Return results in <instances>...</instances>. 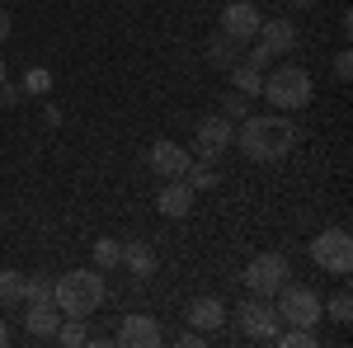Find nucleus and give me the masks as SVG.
Returning <instances> with one entry per match:
<instances>
[{"instance_id":"nucleus-22","label":"nucleus","mask_w":353,"mask_h":348,"mask_svg":"<svg viewBox=\"0 0 353 348\" xmlns=\"http://www.w3.org/2000/svg\"><path fill=\"white\" fill-rule=\"evenodd\" d=\"M118 264H123V240L99 236V240H94V268H104V273H109V268H118Z\"/></svg>"},{"instance_id":"nucleus-7","label":"nucleus","mask_w":353,"mask_h":348,"mask_svg":"<svg viewBox=\"0 0 353 348\" xmlns=\"http://www.w3.org/2000/svg\"><path fill=\"white\" fill-rule=\"evenodd\" d=\"M236 320H241V334L254 339V344H273V334H278V325H283L269 296H245L241 306H236Z\"/></svg>"},{"instance_id":"nucleus-25","label":"nucleus","mask_w":353,"mask_h":348,"mask_svg":"<svg viewBox=\"0 0 353 348\" xmlns=\"http://www.w3.org/2000/svg\"><path fill=\"white\" fill-rule=\"evenodd\" d=\"M325 316L334 325H349L353 320V296L349 292H334V296H330V306H325Z\"/></svg>"},{"instance_id":"nucleus-2","label":"nucleus","mask_w":353,"mask_h":348,"mask_svg":"<svg viewBox=\"0 0 353 348\" xmlns=\"http://www.w3.org/2000/svg\"><path fill=\"white\" fill-rule=\"evenodd\" d=\"M104 268H71V273H61L52 278V301L61 306V316H81L90 320L99 306H104Z\"/></svg>"},{"instance_id":"nucleus-23","label":"nucleus","mask_w":353,"mask_h":348,"mask_svg":"<svg viewBox=\"0 0 353 348\" xmlns=\"http://www.w3.org/2000/svg\"><path fill=\"white\" fill-rule=\"evenodd\" d=\"M52 339H61V344H71V348H76V344H90V329H85L81 316H66V320L57 325V334H52Z\"/></svg>"},{"instance_id":"nucleus-21","label":"nucleus","mask_w":353,"mask_h":348,"mask_svg":"<svg viewBox=\"0 0 353 348\" xmlns=\"http://www.w3.org/2000/svg\"><path fill=\"white\" fill-rule=\"evenodd\" d=\"M231 85H236L241 94H250V99H254V94L264 90V71H250L245 61H236V66H231Z\"/></svg>"},{"instance_id":"nucleus-34","label":"nucleus","mask_w":353,"mask_h":348,"mask_svg":"<svg viewBox=\"0 0 353 348\" xmlns=\"http://www.w3.org/2000/svg\"><path fill=\"white\" fill-rule=\"evenodd\" d=\"M311 5H316V0H292V10H311Z\"/></svg>"},{"instance_id":"nucleus-14","label":"nucleus","mask_w":353,"mask_h":348,"mask_svg":"<svg viewBox=\"0 0 353 348\" xmlns=\"http://www.w3.org/2000/svg\"><path fill=\"white\" fill-rule=\"evenodd\" d=\"M193 193L184 179H165V188H161V198H156V207H161V216H170V221H179V216H189L193 212Z\"/></svg>"},{"instance_id":"nucleus-9","label":"nucleus","mask_w":353,"mask_h":348,"mask_svg":"<svg viewBox=\"0 0 353 348\" xmlns=\"http://www.w3.org/2000/svg\"><path fill=\"white\" fill-rule=\"evenodd\" d=\"M259 19H264V14H259V5H254V0H231V5H226V10H221V33H231V38H241V43H250V38H254V33H259Z\"/></svg>"},{"instance_id":"nucleus-6","label":"nucleus","mask_w":353,"mask_h":348,"mask_svg":"<svg viewBox=\"0 0 353 348\" xmlns=\"http://www.w3.org/2000/svg\"><path fill=\"white\" fill-rule=\"evenodd\" d=\"M292 278V268H288V254H278V249H269V254H254L250 264H245V287H250V296H278V287Z\"/></svg>"},{"instance_id":"nucleus-26","label":"nucleus","mask_w":353,"mask_h":348,"mask_svg":"<svg viewBox=\"0 0 353 348\" xmlns=\"http://www.w3.org/2000/svg\"><path fill=\"white\" fill-rule=\"evenodd\" d=\"M245 113H250V94H241V90H231V94H226V104H221V118L241 123Z\"/></svg>"},{"instance_id":"nucleus-27","label":"nucleus","mask_w":353,"mask_h":348,"mask_svg":"<svg viewBox=\"0 0 353 348\" xmlns=\"http://www.w3.org/2000/svg\"><path fill=\"white\" fill-rule=\"evenodd\" d=\"M245 66H250V71H269L273 66V57L264 52V48H259V43H254V48H250V43H245V57H241Z\"/></svg>"},{"instance_id":"nucleus-5","label":"nucleus","mask_w":353,"mask_h":348,"mask_svg":"<svg viewBox=\"0 0 353 348\" xmlns=\"http://www.w3.org/2000/svg\"><path fill=\"white\" fill-rule=\"evenodd\" d=\"M311 264L325 268L330 278H349L353 273V236L344 226H330L321 236H311Z\"/></svg>"},{"instance_id":"nucleus-17","label":"nucleus","mask_w":353,"mask_h":348,"mask_svg":"<svg viewBox=\"0 0 353 348\" xmlns=\"http://www.w3.org/2000/svg\"><path fill=\"white\" fill-rule=\"evenodd\" d=\"M123 264L132 268V278H151L156 273V249L146 240H128L123 245Z\"/></svg>"},{"instance_id":"nucleus-28","label":"nucleus","mask_w":353,"mask_h":348,"mask_svg":"<svg viewBox=\"0 0 353 348\" xmlns=\"http://www.w3.org/2000/svg\"><path fill=\"white\" fill-rule=\"evenodd\" d=\"M52 90V76L48 71H28L24 76V94H48Z\"/></svg>"},{"instance_id":"nucleus-8","label":"nucleus","mask_w":353,"mask_h":348,"mask_svg":"<svg viewBox=\"0 0 353 348\" xmlns=\"http://www.w3.org/2000/svg\"><path fill=\"white\" fill-rule=\"evenodd\" d=\"M231 136H236V123L217 113V118H203V123L193 127V146H198V156H203V161H217L221 151L231 146Z\"/></svg>"},{"instance_id":"nucleus-18","label":"nucleus","mask_w":353,"mask_h":348,"mask_svg":"<svg viewBox=\"0 0 353 348\" xmlns=\"http://www.w3.org/2000/svg\"><path fill=\"white\" fill-rule=\"evenodd\" d=\"M217 161H203V156H198V161L189 165V170H184V184L193 188V193H208V188H217Z\"/></svg>"},{"instance_id":"nucleus-36","label":"nucleus","mask_w":353,"mask_h":348,"mask_svg":"<svg viewBox=\"0 0 353 348\" xmlns=\"http://www.w3.org/2000/svg\"><path fill=\"white\" fill-rule=\"evenodd\" d=\"M0 226H5V212H0Z\"/></svg>"},{"instance_id":"nucleus-32","label":"nucleus","mask_w":353,"mask_h":348,"mask_svg":"<svg viewBox=\"0 0 353 348\" xmlns=\"http://www.w3.org/2000/svg\"><path fill=\"white\" fill-rule=\"evenodd\" d=\"M10 28H14V19H10V10H5V5H0V43H5V38H10Z\"/></svg>"},{"instance_id":"nucleus-11","label":"nucleus","mask_w":353,"mask_h":348,"mask_svg":"<svg viewBox=\"0 0 353 348\" xmlns=\"http://www.w3.org/2000/svg\"><path fill=\"white\" fill-rule=\"evenodd\" d=\"M118 344L123 348H156V344H165V329L156 325V316H123Z\"/></svg>"},{"instance_id":"nucleus-30","label":"nucleus","mask_w":353,"mask_h":348,"mask_svg":"<svg viewBox=\"0 0 353 348\" xmlns=\"http://www.w3.org/2000/svg\"><path fill=\"white\" fill-rule=\"evenodd\" d=\"M24 99V85H0V108L5 104H19Z\"/></svg>"},{"instance_id":"nucleus-31","label":"nucleus","mask_w":353,"mask_h":348,"mask_svg":"<svg viewBox=\"0 0 353 348\" xmlns=\"http://www.w3.org/2000/svg\"><path fill=\"white\" fill-rule=\"evenodd\" d=\"M174 344H184V348H198V344H208V334H198V329H184V334H174Z\"/></svg>"},{"instance_id":"nucleus-29","label":"nucleus","mask_w":353,"mask_h":348,"mask_svg":"<svg viewBox=\"0 0 353 348\" xmlns=\"http://www.w3.org/2000/svg\"><path fill=\"white\" fill-rule=\"evenodd\" d=\"M334 81H339V85H349V81H353V57H349V52L334 57Z\"/></svg>"},{"instance_id":"nucleus-24","label":"nucleus","mask_w":353,"mask_h":348,"mask_svg":"<svg viewBox=\"0 0 353 348\" xmlns=\"http://www.w3.org/2000/svg\"><path fill=\"white\" fill-rule=\"evenodd\" d=\"M24 301H52V278H48V273L24 278Z\"/></svg>"},{"instance_id":"nucleus-3","label":"nucleus","mask_w":353,"mask_h":348,"mask_svg":"<svg viewBox=\"0 0 353 348\" xmlns=\"http://www.w3.org/2000/svg\"><path fill=\"white\" fill-rule=\"evenodd\" d=\"M278 113H297V108L311 104V71L297 66V61H278L264 71V90H259Z\"/></svg>"},{"instance_id":"nucleus-4","label":"nucleus","mask_w":353,"mask_h":348,"mask_svg":"<svg viewBox=\"0 0 353 348\" xmlns=\"http://www.w3.org/2000/svg\"><path fill=\"white\" fill-rule=\"evenodd\" d=\"M273 311H278L283 325H301V329H316V325L325 320V301L311 287H301V283H283L278 296H273Z\"/></svg>"},{"instance_id":"nucleus-20","label":"nucleus","mask_w":353,"mask_h":348,"mask_svg":"<svg viewBox=\"0 0 353 348\" xmlns=\"http://www.w3.org/2000/svg\"><path fill=\"white\" fill-rule=\"evenodd\" d=\"M19 301H24V273L0 268V311L5 306H19Z\"/></svg>"},{"instance_id":"nucleus-19","label":"nucleus","mask_w":353,"mask_h":348,"mask_svg":"<svg viewBox=\"0 0 353 348\" xmlns=\"http://www.w3.org/2000/svg\"><path fill=\"white\" fill-rule=\"evenodd\" d=\"M273 344H283V348H316L321 344V334L316 329H301V325H278V334H273Z\"/></svg>"},{"instance_id":"nucleus-16","label":"nucleus","mask_w":353,"mask_h":348,"mask_svg":"<svg viewBox=\"0 0 353 348\" xmlns=\"http://www.w3.org/2000/svg\"><path fill=\"white\" fill-rule=\"evenodd\" d=\"M241 57H245V43H241V38H231V33H221V28L208 38V66H212V71H231Z\"/></svg>"},{"instance_id":"nucleus-1","label":"nucleus","mask_w":353,"mask_h":348,"mask_svg":"<svg viewBox=\"0 0 353 348\" xmlns=\"http://www.w3.org/2000/svg\"><path fill=\"white\" fill-rule=\"evenodd\" d=\"M231 141L254 165H273V161H288V151L297 146V123H292V113H259V118L245 113L241 123H236Z\"/></svg>"},{"instance_id":"nucleus-12","label":"nucleus","mask_w":353,"mask_h":348,"mask_svg":"<svg viewBox=\"0 0 353 348\" xmlns=\"http://www.w3.org/2000/svg\"><path fill=\"white\" fill-rule=\"evenodd\" d=\"M254 38H259V48L278 61L283 52L297 48V24H292V19H259V33H254Z\"/></svg>"},{"instance_id":"nucleus-10","label":"nucleus","mask_w":353,"mask_h":348,"mask_svg":"<svg viewBox=\"0 0 353 348\" xmlns=\"http://www.w3.org/2000/svg\"><path fill=\"white\" fill-rule=\"evenodd\" d=\"M146 161H151V170L161 174V179H184V170L193 165V156L179 146V141H170V136H161L151 151H146Z\"/></svg>"},{"instance_id":"nucleus-15","label":"nucleus","mask_w":353,"mask_h":348,"mask_svg":"<svg viewBox=\"0 0 353 348\" xmlns=\"http://www.w3.org/2000/svg\"><path fill=\"white\" fill-rule=\"evenodd\" d=\"M189 325L198 334H217L221 325H226V306H221L217 296H198V301H189Z\"/></svg>"},{"instance_id":"nucleus-13","label":"nucleus","mask_w":353,"mask_h":348,"mask_svg":"<svg viewBox=\"0 0 353 348\" xmlns=\"http://www.w3.org/2000/svg\"><path fill=\"white\" fill-rule=\"evenodd\" d=\"M61 325V306L57 301H24V329L33 339H52Z\"/></svg>"},{"instance_id":"nucleus-33","label":"nucleus","mask_w":353,"mask_h":348,"mask_svg":"<svg viewBox=\"0 0 353 348\" xmlns=\"http://www.w3.org/2000/svg\"><path fill=\"white\" fill-rule=\"evenodd\" d=\"M10 344V325H5V316H0V348Z\"/></svg>"},{"instance_id":"nucleus-35","label":"nucleus","mask_w":353,"mask_h":348,"mask_svg":"<svg viewBox=\"0 0 353 348\" xmlns=\"http://www.w3.org/2000/svg\"><path fill=\"white\" fill-rule=\"evenodd\" d=\"M0 85H5V52H0Z\"/></svg>"}]
</instances>
